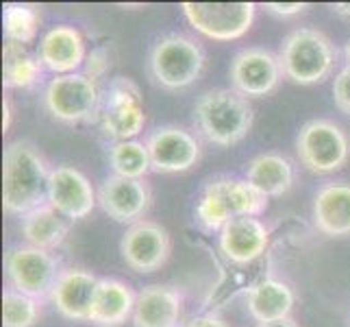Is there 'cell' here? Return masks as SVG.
Here are the masks:
<instances>
[{
  "instance_id": "cell-29",
  "label": "cell",
  "mask_w": 350,
  "mask_h": 327,
  "mask_svg": "<svg viewBox=\"0 0 350 327\" xmlns=\"http://www.w3.org/2000/svg\"><path fill=\"white\" fill-rule=\"evenodd\" d=\"M40 317V301L7 288L3 293V325L5 327H33Z\"/></svg>"
},
{
  "instance_id": "cell-35",
  "label": "cell",
  "mask_w": 350,
  "mask_h": 327,
  "mask_svg": "<svg viewBox=\"0 0 350 327\" xmlns=\"http://www.w3.org/2000/svg\"><path fill=\"white\" fill-rule=\"evenodd\" d=\"M11 127V101L5 99L3 101V131H9Z\"/></svg>"
},
{
  "instance_id": "cell-5",
  "label": "cell",
  "mask_w": 350,
  "mask_h": 327,
  "mask_svg": "<svg viewBox=\"0 0 350 327\" xmlns=\"http://www.w3.org/2000/svg\"><path fill=\"white\" fill-rule=\"evenodd\" d=\"M298 160L313 175L337 173L348 162L350 142L346 131L327 118L309 120L298 131L296 138Z\"/></svg>"
},
{
  "instance_id": "cell-3",
  "label": "cell",
  "mask_w": 350,
  "mask_h": 327,
  "mask_svg": "<svg viewBox=\"0 0 350 327\" xmlns=\"http://www.w3.org/2000/svg\"><path fill=\"white\" fill-rule=\"evenodd\" d=\"M279 59L289 81L298 86H316L333 72L337 48L318 29H296L283 40Z\"/></svg>"
},
{
  "instance_id": "cell-27",
  "label": "cell",
  "mask_w": 350,
  "mask_h": 327,
  "mask_svg": "<svg viewBox=\"0 0 350 327\" xmlns=\"http://www.w3.org/2000/svg\"><path fill=\"white\" fill-rule=\"evenodd\" d=\"M40 27V11L27 3H7L3 9V29L7 42L29 44L35 40Z\"/></svg>"
},
{
  "instance_id": "cell-9",
  "label": "cell",
  "mask_w": 350,
  "mask_h": 327,
  "mask_svg": "<svg viewBox=\"0 0 350 327\" xmlns=\"http://www.w3.org/2000/svg\"><path fill=\"white\" fill-rule=\"evenodd\" d=\"M183 16L204 38L233 42L244 38L255 22V3H183Z\"/></svg>"
},
{
  "instance_id": "cell-23",
  "label": "cell",
  "mask_w": 350,
  "mask_h": 327,
  "mask_svg": "<svg viewBox=\"0 0 350 327\" xmlns=\"http://www.w3.org/2000/svg\"><path fill=\"white\" fill-rule=\"evenodd\" d=\"M70 232V225L64 221L53 205H42V208L22 216V236L35 249L55 251L64 245V240Z\"/></svg>"
},
{
  "instance_id": "cell-10",
  "label": "cell",
  "mask_w": 350,
  "mask_h": 327,
  "mask_svg": "<svg viewBox=\"0 0 350 327\" xmlns=\"http://www.w3.org/2000/svg\"><path fill=\"white\" fill-rule=\"evenodd\" d=\"M120 253L135 273H154L170 260L172 238L165 227L144 218L124 232L120 240Z\"/></svg>"
},
{
  "instance_id": "cell-12",
  "label": "cell",
  "mask_w": 350,
  "mask_h": 327,
  "mask_svg": "<svg viewBox=\"0 0 350 327\" xmlns=\"http://www.w3.org/2000/svg\"><path fill=\"white\" fill-rule=\"evenodd\" d=\"M146 147L150 153L152 171L165 175L189 171L191 166L198 164L202 155L200 142L194 133L174 125L154 129L146 140Z\"/></svg>"
},
{
  "instance_id": "cell-32",
  "label": "cell",
  "mask_w": 350,
  "mask_h": 327,
  "mask_svg": "<svg viewBox=\"0 0 350 327\" xmlns=\"http://www.w3.org/2000/svg\"><path fill=\"white\" fill-rule=\"evenodd\" d=\"M263 7L272 16L289 18V16H296V14H303L309 5L307 3H265Z\"/></svg>"
},
{
  "instance_id": "cell-30",
  "label": "cell",
  "mask_w": 350,
  "mask_h": 327,
  "mask_svg": "<svg viewBox=\"0 0 350 327\" xmlns=\"http://www.w3.org/2000/svg\"><path fill=\"white\" fill-rule=\"evenodd\" d=\"M333 101L342 114L350 116V66H344L333 81Z\"/></svg>"
},
{
  "instance_id": "cell-25",
  "label": "cell",
  "mask_w": 350,
  "mask_h": 327,
  "mask_svg": "<svg viewBox=\"0 0 350 327\" xmlns=\"http://www.w3.org/2000/svg\"><path fill=\"white\" fill-rule=\"evenodd\" d=\"M42 62L24 44L7 42L3 48V83L9 90L33 88L42 77Z\"/></svg>"
},
{
  "instance_id": "cell-11",
  "label": "cell",
  "mask_w": 350,
  "mask_h": 327,
  "mask_svg": "<svg viewBox=\"0 0 350 327\" xmlns=\"http://www.w3.org/2000/svg\"><path fill=\"white\" fill-rule=\"evenodd\" d=\"M231 86L246 99H261L279 88L283 68L279 55L265 48H244L231 62Z\"/></svg>"
},
{
  "instance_id": "cell-19",
  "label": "cell",
  "mask_w": 350,
  "mask_h": 327,
  "mask_svg": "<svg viewBox=\"0 0 350 327\" xmlns=\"http://www.w3.org/2000/svg\"><path fill=\"white\" fill-rule=\"evenodd\" d=\"M96 286H98V280L90 271L64 269L51 293V301L66 319L90 323V308Z\"/></svg>"
},
{
  "instance_id": "cell-33",
  "label": "cell",
  "mask_w": 350,
  "mask_h": 327,
  "mask_svg": "<svg viewBox=\"0 0 350 327\" xmlns=\"http://www.w3.org/2000/svg\"><path fill=\"white\" fill-rule=\"evenodd\" d=\"M180 327H231V325L222 321L220 317H215V314H200V317H194Z\"/></svg>"
},
{
  "instance_id": "cell-7",
  "label": "cell",
  "mask_w": 350,
  "mask_h": 327,
  "mask_svg": "<svg viewBox=\"0 0 350 327\" xmlns=\"http://www.w3.org/2000/svg\"><path fill=\"white\" fill-rule=\"evenodd\" d=\"M100 90L85 72L55 77L46 86L44 105L55 120L66 125L92 123L98 118Z\"/></svg>"
},
{
  "instance_id": "cell-26",
  "label": "cell",
  "mask_w": 350,
  "mask_h": 327,
  "mask_svg": "<svg viewBox=\"0 0 350 327\" xmlns=\"http://www.w3.org/2000/svg\"><path fill=\"white\" fill-rule=\"evenodd\" d=\"M109 164L113 168V175L129 179H144L152 171L148 147L146 142L139 140L113 142L109 147Z\"/></svg>"
},
{
  "instance_id": "cell-17",
  "label": "cell",
  "mask_w": 350,
  "mask_h": 327,
  "mask_svg": "<svg viewBox=\"0 0 350 327\" xmlns=\"http://www.w3.org/2000/svg\"><path fill=\"white\" fill-rule=\"evenodd\" d=\"M180 310H183V295L172 286L150 284L142 288L133 310V325L135 327H178Z\"/></svg>"
},
{
  "instance_id": "cell-24",
  "label": "cell",
  "mask_w": 350,
  "mask_h": 327,
  "mask_svg": "<svg viewBox=\"0 0 350 327\" xmlns=\"http://www.w3.org/2000/svg\"><path fill=\"white\" fill-rule=\"evenodd\" d=\"M233 218L231 199H228V177L220 175L202 188L196 201V221L204 232H222V227Z\"/></svg>"
},
{
  "instance_id": "cell-1",
  "label": "cell",
  "mask_w": 350,
  "mask_h": 327,
  "mask_svg": "<svg viewBox=\"0 0 350 327\" xmlns=\"http://www.w3.org/2000/svg\"><path fill=\"white\" fill-rule=\"evenodd\" d=\"M46 160L29 140H16L3 155V208L9 214L27 216L48 203Z\"/></svg>"
},
{
  "instance_id": "cell-2",
  "label": "cell",
  "mask_w": 350,
  "mask_h": 327,
  "mask_svg": "<svg viewBox=\"0 0 350 327\" xmlns=\"http://www.w3.org/2000/svg\"><path fill=\"white\" fill-rule=\"evenodd\" d=\"M252 123L255 112L246 96L233 88H215L204 92L194 105V125L200 136L218 147H233L244 140Z\"/></svg>"
},
{
  "instance_id": "cell-22",
  "label": "cell",
  "mask_w": 350,
  "mask_h": 327,
  "mask_svg": "<svg viewBox=\"0 0 350 327\" xmlns=\"http://www.w3.org/2000/svg\"><path fill=\"white\" fill-rule=\"evenodd\" d=\"M246 179L265 197H283L294 186V166L281 153H263L246 166Z\"/></svg>"
},
{
  "instance_id": "cell-36",
  "label": "cell",
  "mask_w": 350,
  "mask_h": 327,
  "mask_svg": "<svg viewBox=\"0 0 350 327\" xmlns=\"http://www.w3.org/2000/svg\"><path fill=\"white\" fill-rule=\"evenodd\" d=\"M331 9L335 11L337 16L350 18V3H335V5H331Z\"/></svg>"
},
{
  "instance_id": "cell-34",
  "label": "cell",
  "mask_w": 350,
  "mask_h": 327,
  "mask_svg": "<svg viewBox=\"0 0 350 327\" xmlns=\"http://www.w3.org/2000/svg\"><path fill=\"white\" fill-rule=\"evenodd\" d=\"M257 327H300L292 317L281 319V321H270V323H259Z\"/></svg>"
},
{
  "instance_id": "cell-28",
  "label": "cell",
  "mask_w": 350,
  "mask_h": 327,
  "mask_svg": "<svg viewBox=\"0 0 350 327\" xmlns=\"http://www.w3.org/2000/svg\"><path fill=\"white\" fill-rule=\"evenodd\" d=\"M228 199H231L233 216H255L259 218L268 210V197L257 190L248 179L228 177Z\"/></svg>"
},
{
  "instance_id": "cell-21",
  "label": "cell",
  "mask_w": 350,
  "mask_h": 327,
  "mask_svg": "<svg viewBox=\"0 0 350 327\" xmlns=\"http://www.w3.org/2000/svg\"><path fill=\"white\" fill-rule=\"evenodd\" d=\"M294 301V290L285 282L274 280V277L259 280L246 290V308L257 323L287 319L292 314Z\"/></svg>"
},
{
  "instance_id": "cell-6",
  "label": "cell",
  "mask_w": 350,
  "mask_h": 327,
  "mask_svg": "<svg viewBox=\"0 0 350 327\" xmlns=\"http://www.w3.org/2000/svg\"><path fill=\"white\" fill-rule=\"evenodd\" d=\"M98 118L107 138L116 142L135 140V136H139L146 125L144 99L137 83L126 77L111 79L100 94Z\"/></svg>"
},
{
  "instance_id": "cell-8",
  "label": "cell",
  "mask_w": 350,
  "mask_h": 327,
  "mask_svg": "<svg viewBox=\"0 0 350 327\" xmlns=\"http://www.w3.org/2000/svg\"><path fill=\"white\" fill-rule=\"evenodd\" d=\"M5 273L11 288L40 301L51 297L64 269L51 251L24 245L7 251Z\"/></svg>"
},
{
  "instance_id": "cell-16",
  "label": "cell",
  "mask_w": 350,
  "mask_h": 327,
  "mask_svg": "<svg viewBox=\"0 0 350 327\" xmlns=\"http://www.w3.org/2000/svg\"><path fill=\"white\" fill-rule=\"evenodd\" d=\"M218 245L228 262L244 266L263 256L270 245V232L255 216H237L222 227Z\"/></svg>"
},
{
  "instance_id": "cell-4",
  "label": "cell",
  "mask_w": 350,
  "mask_h": 327,
  "mask_svg": "<svg viewBox=\"0 0 350 327\" xmlns=\"http://www.w3.org/2000/svg\"><path fill=\"white\" fill-rule=\"evenodd\" d=\"M148 70L157 86L183 90L200 79L204 70V51L189 35L167 33L150 48Z\"/></svg>"
},
{
  "instance_id": "cell-20",
  "label": "cell",
  "mask_w": 350,
  "mask_h": 327,
  "mask_svg": "<svg viewBox=\"0 0 350 327\" xmlns=\"http://www.w3.org/2000/svg\"><path fill=\"white\" fill-rule=\"evenodd\" d=\"M313 223L331 238L350 236V186L327 184L313 199Z\"/></svg>"
},
{
  "instance_id": "cell-31",
  "label": "cell",
  "mask_w": 350,
  "mask_h": 327,
  "mask_svg": "<svg viewBox=\"0 0 350 327\" xmlns=\"http://www.w3.org/2000/svg\"><path fill=\"white\" fill-rule=\"evenodd\" d=\"M109 68H111V57H109V51H107L105 46L94 48L85 59V75L94 81L103 79L107 72H109Z\"/></svg>"
},
{
  "instance_id": "cell-18",
  "label": "cell",
  "mask_w": 350,
  "mask_h": 327,
  "mask_svg": "<svg viewBox=\"0 0 350 327\" xmlns=\"http://www.w3.org/2000/svg\"><path fill=\"white\" fill-rule=\"evenodd\" d=\"M137 295L131 286L116 277H103L94 290L90 323L96 327H120L133 319Z\"/></svg>"
},
{
  "instance_id": "cell-37",
  "label": "cell",
  "mask_w": 350,
  "mask_h": 327,
  "mask_svg": "<svg viewBox=\"0 0 350 327\" xmlns=\"http://www.w3.org/2000/svg\"><path fill=\"white\" fill-rule=\"evenodd\" d=\"M344 57H346V66H350V40L344 46Z\"/></svg>"
},
{
  "instance_id": "cell-13",
  "label": "cell",
  "mask_w": 350,
  "mask_h": 327,
  "mask_svg": "<svg viewBox=\"0 0 350 327\" xmlns=\"http://www.w3.org/2000/svg\"><path fill=\"white\" fill-rule=\"evenodd\" d=\"M152 201V192L144 179H129L111 175L107 177L98 188V205L100 210L113 218L116 223L135 225L144 221Z\"/></svg>"
},
{
  "instance_id": "cell-15",
  "label": "cell",
  "mask_w": 350,
  "mask_h": 327,
  "mask_svg": "<svg viewBox=\"0 0 350 327\" xmlns=\"http://www.w3.org/2000/svg\"><path fill=\"white\" fill-rule=\"evenodd\" d=\"M38 57L44 70L53 72L55 77L75 75L81 66H85V40H83L79 29L59 24V27H53L51 31L44 33V38L40 40Z\"/></svg>"
},
{
  "instance_id": "cell-14",
  "label": "cell",
  "mask_w": 350,
  "mask_h": 327,
  "mask_svg": "<svg viewBox=\"0 0 350 327\" xmlns=\"http://www.w3.org/2000/svg\"><path fill=\"white\" fill-rule=\"evenodd\" d=\"M96 203H98V195L81 171L72 166L53 168L51 179H48V205H53L64 218H70V221L88 218Z\"/></svg>"
}]
</instances>
